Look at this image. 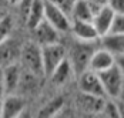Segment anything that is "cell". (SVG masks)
<instances>
[{
	"instance_id": "cell-1",
	"label": "cell",
	"mask_w": 124,
	"mask_h": 118,
	"mask_svg": "<svg viewBox=\"0 0 124 118\" xmlns=\"http://www.w3.org/2000/svg\"><path fill=\"white\" fill-rule=\"evenodd\" d=\"M91 43L93 41H78V43H74L70 50L69 61L76 75L81 74L84 70L88 68V61L94 51V46Z\"/></svg>"
},
{
	"instance_id": "cell-2",
	"label": "cell",
	"mask_w": 124,
	"mask_h": 118,
	"mask_svg": "<svg viewBox=\"0 0 124 118\" xmlns=\"http://www.w3.org/2000/svg\"><path fill=\"white\" fill-rule=\"evenodd\" d=\"M97 74H99V78L101 81V85L104 88L106 97L117 98V95L120 94V90H121V87L124 84V77L121 74V71L118 70V67L116 66V63L110 68L100 71Z\"/></svg>"
},
{
	"instance_id": "cell-3",
	"label": "cell",
	"mask_w": 124,
	"mask_h": 118,
	"mask_svg": "<svg viewBox=\"0 0 124 118\" xmlns=\"http://www.w3.org/2000/svg\"><path fill=\"white\" fill-rule=\"evenodd\" d=\"M20 60L26 70L33 73L34 75H44L43 71V60H41V48L36 43H27L20 50Z\"/></svg>"
},
{
	"instance_id": "cell-4",
	"label": "cell",
	"mask_w": 124,
	"mask_h": 118,
	"mask_svg": "<svg viewBox=\"0 0 124 118\" xmlns=\"http://www.w3.org/2000/svg\"><path fill=\"white\" fill-rule=\"evenodd\" d=\"M64 59H66V48L59 41L41 46V60H43L44 75H50L53 73V70Z\"/></svg>"
},
{
	"instance_id": "cell-5",
	"label": "cell",
	"mask_w": 124,
	"mask_h": 118,
	"mask_svg": "<svg viewBox=\"0 0 124 118\" xmlns=\"http://www.w3.org/2000/svg\"><path fill=\"white\" fill-rule=\"evenodd\" d=\"M44 20H47L60 33L69 31L70 26H71V22L69 20L67 13L64 12V10H62L57 4H54L50 0L44 1Z\"/></svg>"
},
{
	"instance_id": "cell-6",
	"label": "cell",
	"mask_w": 124,
	"mask_h": 118,
	"mask_svg": "<svg viewBox=\"0 0 124 118\" xmlns=\"http://www.w3.org/2000/svg\"><path fill=\"white\" fill-rule=\"evenodd\" d=\"M77 77H78V88H80V93L97 95V97H106L104 88L101 85L99 74L96 71L87 68L81 74H78Z\"/></svg>"
},
{
	"instance_id": "cell-7",
	"label": "cell",
	"mask_w": 124,
	"mask_h": 118,
	"mask_svg": "<svg viewBox=\"0 0 124 118\" xmlns=\"http://www.w3.org/2000/svg\"><path fill=\"white\" fill-rule=\"evenodd\" d=\"M33 33H34V37H36V41L39 44H41V46L57 43L59 38H60V31L56 27H53L44 19L33 29Z\"/></svg>"
},
{
	"instance_id": "cell-8",
	"label": "cell",
	"mask_w": 124,
	"mask_h": 118,
	"mask_svg": "<svg viewBox=\"0 0 124 118\" xmlns=\"http://www.w3.org/2000/svg\"><path fill=\"white\" fill-rule=\"evenodd\" d=\"M26 103L20 95L16 94H7V97L1 98V117L4 118H13L20 117L24 111Z\"/></svg>"
},
{
	"instance_id": "cell-9",
	"label": "cell",
	"mask_w": 124,
	"mask_h": 118,
	"mask_svg": "<svg viewBox=\"0 0 124 118\" xmlns=\"http://www.w3.org/2000/svg\"><path fill=\"white\" fill-rule=\"evenodd\" d=\"M113 17H114V12L108 6H103L101 9H99L94 13L93 19H91V24L94 26L99 37H103V36H106L110 31Z\"/></svg>"
},
{
	"instance_id": "cell-10",
	"label": "cell",
	"mask_w": 124,
	"mask_h": 118,
	"mask_svg": "<svg viewBox=\"0 0 124 118\" xmlns=\"http://www.w3.org/2000/svg\"><path fill=\"white\" fill-rule=\"evenodd\" d=\"M113 64H114V54L110 53L108 50H106V48H99V50H94L91 57H90L88 70L100 73L103 70L110 68Z\"/></svg>"
},
{
	"instance_id": "cell-11",
	"label": "cell",
	"mask_w": 124,
	"mask_h": 118,
	"mask_svg": "<svg viewBox=\"0 0 124 118\" xmlns=\"http://www.w3.org/2000/svg\"><path fill=\"white\" fill-rule=\"evenodd\" d=\"M77 104L83 111H86L88 114H101L103 107L106 104V100H104V97L80 93V95L77 97Z\"/></svg>"
},
{
	"instance_id": "cell-12",
	"label": "cell",
	"mask_w": 124,
	"mask_h": 118,
	"mask_svg": "<svg viewBox=\"0 0 124 118\" xmlns=\"http://www.w3.org/2000/svg\"><path fill=\"white\" fill-rule=\"evenodd\" d=\"M70 30L73 34L80 40V41H96L99 38V34L94 29L91 22H80V20H73Z\"/></svg>"
},
{
	"instance_id": "cell-13",
	"label": "cell",
	"mask_w": 124,
	"mask_h": 118,
	"mask_svg": "<svg viewBox=\"0 0 124 118\" xmlns=\"http://www.w3.org/2000/svg\"><path fill=\"white\" fill-rule=\"evenodd\" d=\"M20 77H22V70L16 63L7 64L3 67V80H4L6 94H12L19 88Z\"/></svg>"
},
{
	"instance_id": "cell-14",
	"label": "cell",
	"mask_w": 124,
	"mask_h": 118,
	"mask_svg": "<svg viewBox=\"0 0 124 118\" xmlns=\"http://www.w3.org/2000/svg\"><path fill=\"white\" fill-rule=\"evenodd\" d=\"M71 17L73 20H80V22H91L94 12L87 0H74L71 4Z\"/></svg>"
},
{
	"instance_id": "cell-15",
	"label": "cell",
	"mask_w": 124,
	"mask_h": 118,
	"mask_svg": "<svg viewBox=\"0 0 124 118\" xmlns=\"http://www.w3.org/2000/svg\"><path fill=\"white\" fill-rule=\"evenodd\" d=\"M101 44H103V48L108 50L114 56L124 54V33L123 34L108 33V34L103 36L101 37Z\"/></svg>"
},
{
	"instance_id": "cell-16",
	"label": "cell",
	"mask_w": 124,
	"mask_h": 118,
	"mask_svg": "<svg viewBox=\"0 0 124 118\" xmlns=\"http://www.w3.org/2000/svg\"><path fill=\"white\" fill-rule=\"evenodd\" d=\"M19 56H20V50L14 41L6 38L4 41L0 43V64L3 66L12 64Z\"/></svg>"
},
{
	"instance_id": "cell-17",
	"label": "cell",
	"mask_w": 124,
	"mask_h": 118,
	"mask_svg": "<svg viewBox=\"0 0 124 118\" xmlns=\"http://www.w3.org/2000/svg\"><path fill=\"white\" fill-rule=\"evenodd\" d=\"M44 19V0H31V6L26 19V24L30 30H33Z\"/></svg>"
},
{
	"instance_id": "cell-18",
	"label": "cell",
	"mask_w": 124,
	"mask_h": 118,
	"mask_svg": "<svg viewBox=\"0 0 124 118\" xmlns=\"http://www.w3.org/2000/svg\"><path fill=\"white\" fill-rule=\"evenodd\" d=\"M73 74H74V73H73V68H71V64H70L69 59L66 57V59L63 60L62 63L53 70V73L50 74V77H51V80H53L54 84L62 85V84L67 83L69 78H70Z\"/></svg>"
},
{
	"instance_id": "cell-19",
	"label": "cell",
	"mask_w": 124,
	"mask_h": 118,
	"mask_svg": "<svg viewBox=\"0 0 124 118\" xmlns=\"http://www.w3.org/2000/svg\"><path fill=\"white\" fill-rule=\"evenodd\" d=\"M63 104H64V101H63L62 97L51 100L49 104L44 107V108H41V110H40L39 117H54V115L60 111V108L63 107Z\"/></svg>"
},
{
	"instance_id": "cell-20",
	"label": "cell",
	"mask_w": 124,
	"mask_h": 118,
	"mask_svg": "<svg viewBox=\"0 0 124 118\" xmlns=\"http://www.w3.org/2000/svg\"><path fill=\"white\" fill-rule=\"evenodd\" d=\"M12 30H13V19L9 14H6L0 20V43L10 37Z\"/></svg>"
},
{
	"instance_id": "cell-21",
	"label": "cell",
	"mask_w": 124,
	"mask_h": 118,
	"mask_svg": "<svg viewBox=\"0 0 124 118\" xmlns=\"http://www.w3.org/2000/svg\"><path fill=\"white\" fill-rule=\"evenodd\" d=\"M108 33H114V34H123L124 33V14L123 13H114V17H113Z\"/></svg>"
},
{
	"instance_id": "cell-22",
	"label": "cell",
	"mask_w": 124,
	"mask_h": 118,
	"mask_svg": "<svg viewBox=\"0 0 124 118\" xmlns=\"http://www.w3.org/2000/svg\"><path fill=\"white\" fill-rule=\"evenodd\" d=\"M101 114H103L104 117H123L118 105L114 104V103H107V101H106V104L103 107Z\"/></svg>"
},
{
	"instance_id": "cell-23",
	"label": "cell",
	"mask_w": 124,
	"mask_h": 118,
	"mask_svg": "<svg viewBox=\"0 0 124 118\" xmlns=\"http://www.w3.org/2000/svg\"><path fill=\"white\" fill-rule=\"evenodd\" d=\"M17 4H19V12H20V16H22V19L26 22L27 14H29V10H30V6H31V0H20Z\"/></svg>"
},
{
	"instance_id": "cell-24",
	"label": "cell",
	"mask_w": 124,
	"mask_h": 118,
	"mask_svg": "<svg viewBox=\"0 0 124 118\" xmlns=\"http://www.w3.org/2000/svg\"><path fill=\"white\" fill-rule=\"evenodd\" d=\"M107 6L114 13H123L124 14V0H107Z\"/></svg>"
},
{
	"instance_id": "cell-25",
	"label": "cell",
	"mask_w": 124,
	"mask_h": 118,
	"mask_svg": "<svg viewBox=\"0 0 124 118\" xmlns=\"http://www.w3.org/2000/svg\"><path fill=\"white\" fill-rule=\"evenodd\" d=\"M53 1L54 4H57L62 10H64L66 13H70V9H71V4H73V0H50Z\"/></svg>"
},
{
	"instance_id": "cell-26",
	"label": "cell",
	"mask_w": 124,
	"mask_h": 118,
	"mask_svg": "<svg viewBox=\"0 0 124 118\" xmlns=\"http://www.w3.org/2000/svg\"><path fill=\"white\" fill-rule=\"evenodd\" d=\"M93 9V12L96 13L99 9H101L103 6H107V0H87Z\"/></svg>"
},
{
	"instance_id": "cell-27",
	"label": "cell",
	"mask_w": 124,
	"mask_h": 118,
	"mask_svg": "<svg viewBox=\"0 0 124 118\" xmlns=\"http://www.w3.org/2000/svg\"><path fill=\"white\" fill-rule=\"evenodd\" d=\"M114 63H116V66L118 67V70L121 71V74H123V77H124V54L114 56Z\"/></svg>"
},
{
	"instance_id": "cell-28",
	"label": "cell",
	"mask_w": 124,
	"mask_h": 118,
	"mask_svg": "<svg viewBox=\"0 0 124 118\" xmlns=\"http://www.w3.org/2000/svg\"><path fill=\"white\" fill-rule=\"evenodd\" d=\"M116 100H118L117 105H118L120 111H121V115H124V84H123V87H121V90H120V94L117 95Z\"/></svg>"
},
{
	"instance_id": "cell-29",
	"label": "cell",
	"mask_w": 124,
	"mask_h": 118,
	"mask_svg": "<svg viewBox=\"0 0 124 118\" xmlns=\"http://www.w3.org/2000/svg\"><path fill=\"white\" fill-rule=\"evenodd\" d=\"M6 95V88H4V80H3V68L0 67V100Z\"/></svg>"
},
{
	"instance_id": "cell-30",
	"label": "cell",
	"mask_w": 124,
	"mask_h": 118,
	"mask_svg": "<svg viewBox=\"0 0 124 118\" xmlns=\"http://www.w3.org/2000/svg\"><path fill=\"white\" fill-rule=\"evenodd\" d=\"M6 14H7V13L4 12V9H3V7L0 6V20H1V19H3V17L6 16Z\"/></svg>"
},
{
	"instance_id": "cell-31",
	"label": "cell",
	"mask_w": 124,
	"mask_h": 118,
	"mask_svg": "<svg viewBox=\"0 0 124 118\" xmlns=\"http://www.w3.org/2000/svg\"><path fill=\"white\" fill-rule=\"evenodd\" d=\"M7 1H10V3H13V4H17L20 0H7Z\"/></svg>"
},
{
	"instance_id": "cell-32",
	"label": "cell",
	"mask_w": 124,
	"mask_h": 118,
	"mask_svg": "<svg viewBox=\"0 0 124 118\" xmlns=\"http://www.w3.org/2000/svg\"><path fill=\"white\" fill-rule=\"evenodd\" d=\"M0 117H1V100H0Z\"/></svg>"
},
{
	"instance_id": "cell-33",
	"label": "cell",
	"mask_w": 124,
	"mask_h": 118,
	"mask_svg": "<svg viewBox=\"0 0 124 118\" xmlns=\"http://www.w3.org/2000/svg\"><path fill=\"white\" fill-rule=\"evenodd\" d=\"M3 1H4V0H0V6H3Z\"/></svg>"
},
{
	"instance_id": "cell-34",
	"label": "cell",
	"mask_w": 124,
	"mask_h": 118,
	"mask_svg": "<svg viewBox=\"0 0 124 118\" xmlns=\"http://www.w3.org/2000/svg\"><path fill=\"white\" fill-rule=\"evenodd\" d=\"M73 1H74V0H73Z\"/></svg>"
}]
</instances>
